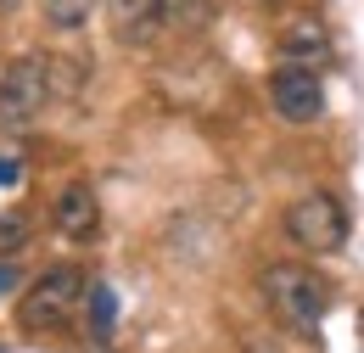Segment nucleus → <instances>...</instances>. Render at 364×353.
Masks as SVG:
<instances>
[{"label":"nucleus","instance_id":"9b49d317","mask_svg":"<svg viewBox=\"0 0 364 353\" xmlns=\"http://www.w3.org/2000/svg\"><path fill=\"white\" fill-rule=\"evenodd\" d=\"M95 6H101V0H40L46 23H50V28H62V34H79V28L95 17Z\"/></svg>","mask_w":364,"mask_h":353},{"label":"nucleus","instance_id":"39448f33","mask_svg":"<svg viewBox=\"0 0 364 353\" xmlns=\"http://www.w3.org/2000/svg\"><path fill=\"white\" fill-rule=\"evenodd\" d=\"M269 107H274V118H286V124H314L319 112H325L319 73L297 68V62H280L269 73Z\"/></svg>","mask_w":364,"mask_h":353},{"label":"nucleus","instance_id":"6e6552de","mask_svg":"<svg viewBox=\"0 0 364 353\" xmlns=\"http://www.w3.org/2000/svg\"><path fill=\"white\" fill-rule=\"evenodd\" d=\"M107 23H112V40L118 45H157L163 34V0H107Z\"/></svg>","mask_w":364,"mask_h":353},{"label":"nucleus","instance_id":"423d86ee","mask_svg":"<svg viewBox=\"0 0 364 353\" xmlns=\"http://www.w3.org/2000/svg\"><path fill=\"white\" fill-rule=\"evenodd\" d=\"M50 224H56L68 241H95V236H101V202H95V191L85 179H68V185L56 191Z\"/></svg>","mask_w":364,"mask_h":353},{"label":"nucleus","instance_id":"7ed1b4c3","mask_svg":"<svg viewBox=\"0 0 364 353\" xmlns=\"http://www.w3.org/2000/svg\"><path fill=\"white\" fill-rule=\"evenodd\" d=\"M50 107V68H46V51H28L17 56L6 73H0V130H28L40 112Z\"/></svg>","mask_w":364,"mask_h":353},{"label":"nucleus","instance_id":"f03ea898","mask_svg":"<svg viewBox=\"0 0 364 353\" xmlns=\"http://www.w3.org/2000/svg\"><path fill=\"white\" fill-rule=\"evenodd\" d=\"M85 292H90V275L73 264H56L46 269L40 280H28V292H23V303H17V320L28 325V331H56L62 320H73V309L85 303Z\"/></svg>","mask_w":364,"mask_h":353},{"label":"nucleus","instance_id":"1a4fd4ad","mask_svg":"<svg viewBox=\"0 0 364 353\" xmlns=\"http://www.w3.org/2000/svg\"><path fill=\"white\" fill-rule=\"evenodd\" d=\"M163 28H174V34H208L213 28V0H163Z\"/></svg>","mask_w":364,"mask_h":353},{"label":"nucleus","instance_id":"9d476101","mask_svg":"<svg viewBox=\"0 0 364 353\" xmlns=\"http://www.w3.org/2000/svg\"><path fill=\"white\" fill-rule=\"evenodd\" d=\"M85 303H90V337L107 348V342H112V320H118V297H112V286L95 280L90 292H85Z\"/></svg>","mask_w":364,"mask_h":353},{"label":"nucleus","instance_id":"f8f14e48","mask_svg":"<svg viewBox=\"0 0 364 353\" xmlns=\"http://www.w3.org/2000/svg\"><path fill=\"white\" fill-rule=\"evenodd\" d=\"M23 241H28V219L23 214H0V258H11Z\"/></svg>","mask_w":364,"mask_h":353},{"label":"nucleus","instance_id":"ddd939ff","mask_svg":"<svg viewBox=\"0 0 364 353\" xmlns=\"http://www.w3.org/2000/svg\"><path fill=\"white\" fill-rule=\"evenodd\" d=\"M11 280H17V269H11V264H0V297L11 292Z\"/></svg>","mask_w":364,"mask_h":353},{"label":"nucleus","instance_id":"4468645a","mask_svg":"<svg viewBox=\"0 0 364 353\" xmlns=\"http://www.w3.org/2000/svg\"><path fill=\"white\" fill-rule=\"evenodd\" d=\"M241 6H252V11H274V6H286V0H241Z\"/></svg>","mask_w":364,"mask_h":353},{"label":"nucleus","instance_id":"0eeeda50","mask_svg":"<svg viewBox=\"0 0 364 353\" xmlns=\"http://www.w3.org/2000/svg\"><path fill=\"white\" fill-rule=\"evenodd\" d=\"M280 56L297 62V68H309V73H325V68H331V34L319 28V17L291 11V17L280 23Z\"/></svg>","mask_w":364,"mask_h":353},{"label":"nucleus","instance_id":"f257e3e1","mask_svg":"<svg viewBox=\"0 0 364 353\" xmlns=\"http://www.w3.org/2000/svg\"><path fill=\"white\" fill-rule=\"evenodd\" d=\"M258 292H264V303L274 309V320L286 331H303V337H314L325 309H331V286L309 264H264Z\"/></svg>","mask_w":364,"mask_h":353},{"label":"nucleus","instance_id":"20e7f679","mask_svg":"<svg viewBox=\"0 0 364 353\" xmlns=\"http://www.w3.org/2000/svg\"><path fill=\"white\" fill-rule=\"evenodd\" d=\"M286 236L303 247V253H336L348 241V214L331 191H303L291 208H286Z\"/></svg>","mask_w":364,"mask_h":353}]
</instances>
